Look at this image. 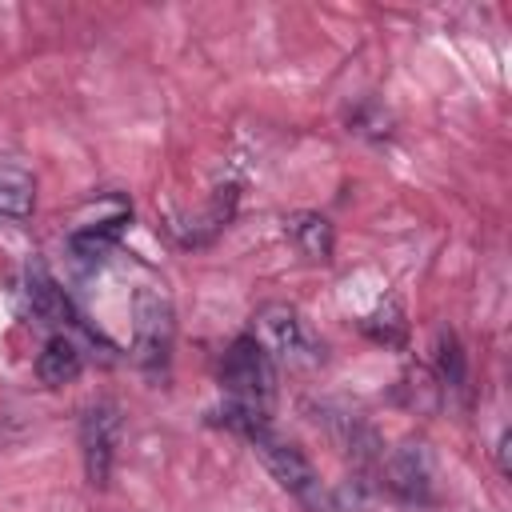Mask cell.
Here are the masks:
<instances>
[{
    "mask_svg": "<svg viewBox=\"0 0 512 512\" xmlns=\"http://www.w3.org/2000/svg\"><path fill=\"white\" fill-rule=\"evenodd\" d=\"M248 444H252V452L264 460V468L276 476V484H280L284 492H292V496H296L304 508H312V512H332V492L320 484L312 460H308L292 440L276 436L272 424H268V428L252 432Z\"/></svg>",
    "mask_w": 512,
    "mask_h": 512,
    "instance_id": "obj_1",
    "label": "cell"
},
{
    "mask_svg": "<svg viewBox=\"0 0 512 512\" xmlns=\"http://www.w3.org/2000/svg\"><path fill=\"white\" fill-rule=\"evenodd\" d=\"M264 352L272 356V364L284 368H312L324 360V344L312 336V328L304 324V316L292 304H264L256 312V332H252Z\"/></svg>",
    "mask_w": 512,
    "mask_h": 512,
    "instance_id": "obj_2",
    "label": "cell"
},
{
    "mask_svg": "<svg viewBox=\"0 0 512 512\" xmlns=\"http://www.w3.org/2000/svg\"><path fill=\"white\" fill-rule=\"evenodd\" d=\"M220 384H224L228 400L268 412V400L276 392V368H272V356L264 352V344L252 332L236 336L228 344V352L220 360Z\"/></svg>",
    "mask_w": 512,
    "mask_h": 512,
    "instance_id": "obj_3",
    "label": "cell"
},
{
    "mask_svg": "<svg viewBox=\"0 0 512 512\" xmlns=\"http://www.w3.org/2000/svg\"><path fill=\"white\" fill-rule=\"evenodd\" d=\"M132 352H136V364L148 368V372H164L168 368V356H172V340H176V316H172V304L164 292L156 288H140L136 300H132Z\"/></svg>",
    "mask_w": 512,
    "mask_h": 512,
    "instance_id": "obj_4",
    "label": "cell"
},
{
    "mask_svg": "<svg viewBox=\"0 0 512 512\" xmlns=\"http://www.w3.org/2000/svg\"><path fill=\"white\" fill-rule=\"evenodd\" d=\"M116 444H120V408L100 400L88 404L80 416V452H84V472L88 484L104 488L116 464Z\"/></svg>",
    "mask_w": 512,
    "mask_h": 512,
    "instance_id": "obj_5",
    "label": "cell"
},
{
    "mask_svg": "<svg viewBox=\"0 0 512 512\" xmlns=\"http://www.w3.org/2000/svg\"><path fill=\"white\" fill-rule=\"evenodd\" d=\"M432 480H436V472H432V452H428V444H420V440L400 444V448L388 456V464H384V484H388V492H392L396 500H404V504H432Z\"/></svg>",
    "mask_w": 512,
    "mask_h": 512,
    "instance_id": "obj_6",
    "label": "cell"
},
{
    "mask_svg": "<svg viewBox=\"0 0 512 512\" xmlns=\"http://www.w3.org/2000/svg\"><path fill=\"white\" fill-rule=\"evenodd\" d=\"M24 296H28V308H32L36 320H44V324H52V328H60V332H68V328H84L76 304H72L68 292L48 276L44 264H32V268H28Z\"/></svg>",
    "mask_w": 512,
    "mask_h": 512,
    "instance_id": "obj_7",
    "label": "cell"
},
{
    "mask_svg": "<svg viewBox=\"0 0 512 512\" xmlns=\"http://www.w3.org/2000/svg\"><path fill=\"white\" fill-rule=\"evenodd\" d=\"M128 216H132V208H128V200H120L108 216H96V220L76 224V228L68 232V252H72L76 260H84V264H100V260L120 244V232H124Z\"/></svg>",
    "mask_w": 512,
    "mask_h": 512,
    "instance_id": "obj_8",
    "label": "cell"
},
{
    "mask_svg": "<svg viewBox=\"0 0 512 512\" xmlns=\"http://www.w3.org/2000/svg\"><path fill=\"white\" fill-rule=\"evenodd\" d=\"M284 232L300 248V256H308V260H332L336 232H332L328 216H320V212H292V216H284Z\"/></svg>",
    "mask_w": 512,
    "mask_h": 512,
    "instance_id": "obj_9",
    "label": "cell"
},
{
    "mask_svg": "<svg viewBox=\"0 0 512 512\" xmlns=\"http://www.w3.org/2000/svg\"><path fill=\"white\" fill-rule=\"evenodd\" d=\"M80 368H84V356H80V348H76V340H72L68 332H56V336L44 344V352L36 356V376H40V384H48V388L72 384V380L80 376Z\"/></svg>",
    "mask_w": 512,
    "mask_h": 512,
    "instance_id": "obj_10",
    "label": "cell"
},
{
    "mask_svg": "<svg viewBox=\"0 0 512 512\" xmlns=\"http://www.w3.org/2000/svg\"><path fill=\"white\" fill-rule=\"evenodd\" d=\"M36 208V180L28 168L0 160V216L28 220Z\"/></svg>",
    "mask_w": 512,
    "mask_h": 512,
    "instance_id": "obj_11",
    "label": "cell"
},
{
    "mask_svg": "<svg viewBox=\"0 0 512 512\" xmlns=\"http://www.w3.org/2000/svg\"><path fill=\"white\" fill-rule=\"evenodd\" d=\"M364 332L376 340V344H400L404 340V332H408V320H404V308H400V300H380L368 316H364Z\"/></svg>",
    "mask_w": 512,
    "mask_h": 512,
    "instance_id": "obj_12",
    "label": "cell"
},
{
    "mask_svg": "<svg viewBox=\"0 0 512 512\" xmlns=\"http://www.w3.org/2000/svg\"><path fill=\"white\" fill-rule=\"evenodd\" d=\"M436 376H440V388L444 392H464V352H460V340L452 332H440L436 336Z\"/></svg>",
    "mask_w": 512,
    "mask_h": 512,
    "instance_id": "obj_13",
    "label": "cell"
},
{
    "mask_svg": "<svg viewBox=\"0 0 512 512\" xmlns=\"http://www.w3.org/2000/svg\"><path fill=\"white\" fill-rule=\"evenodd\" d=\"M496 460H500V476H508L512 472V464H508V432H500V440H496Z\"/></svg>",
    "mask_w": 512,
    "mask_h": 512,
    "instance_id": "obj_14",
    "label": "cell"
}]
</instances>
